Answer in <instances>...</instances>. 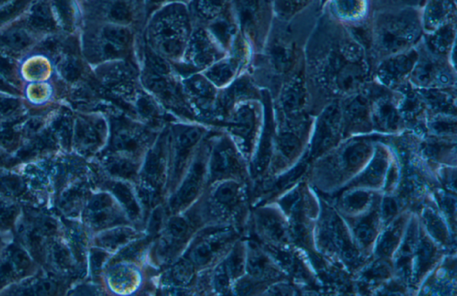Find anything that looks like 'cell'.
<instances>
[{"mask_svg":"<svg viewBox=\"0 0 457 296\" xmlns=\"http://www.w3.org/2000/svg\"><path fill=\"white\" fill-rule=\"evenodd\" d=\"M304 72L311 108L316 98H324L328 104L341 100L373 80L366 48L323 7L305 44Z\"/></svg>","mask_w":457,"mask_h":296,"instance_id":"obj_1","label":"cell"},{"mask_svg":"<svg viewBox=\"0 0 457 296\" xmlns=\"http://www.w3.org/2000/svg\"><path fill=\"white\" fill-rule=\"evenodd\" d=\"M370 28L369 59L373 76V71L379 61L409 50L422 41L424 30L421 8L373 11Z\"/></svg>","mask_w":457,"mask_h":296,"instance_id":"obj_2","label":"cell"},{"mask_svg":"<svg viewBox=\"0 0 457 296\" xmlns=\"http://www.w3.org/2000/svg\"><path fill=\"white\" fill-rule=\"evenodd\" d=\"M417 48L419 57L409 77L410 84L416 89L456 88V62L432 54L422 41Z\"/></svg>","mask_w":457,"mask_h":296,"instance_id":"obj_3","label":"cell"},{"mask_svg":"<svg viewBox=\"0 0 457 296\" xmlns=\"http://www.w3.org/2000/svg\"><path fill=\"white\" fill-rule=\"evenodd\" d=\"M277 98L278 107L282 113L284 126L290 129L307 127L311 103L305 82L304 66L283 82L277 92Z\"/></svg>","mask_w":457,"mask_h":296,"instance_id":"obj_4","label":"cell"},{"mask_svg":"<svg viewBox=\"0 0 457 296\" xmlns=\"http://www.w3.org/2000/svg\"><path fill=\"white\" fill-rule=\"evenodd\" d=\"M343 134L341 102H330L321 110L311 138V158H317L337 146Z\"/></svg>","mask_w":457,"mask_h":296,"instance_id":"obj_5","label":"cell"},{"mask_svg":"<svg viewBox=\"0 0 457 296\" xmlns=\"http://www.w3.org/2000/svg\"><path fill=\"white\" fill-rule=\"evenodd\" d=\"M417 45L409 50L379 61L373 71V80L392 91H396L409 82L419 57Z\"/></svg>","mask_w":457,"mask_h":296,"instance_id":"obj_6","label":"cell"},{"mask_svg":"<svg viewBox=\"0 0 457 296\" xmlns=\"http://www.w3.org/2000/svg\"><path fill=\"white\" fill-rule=\"evenodd\" d=\"M369 83L361 91L339 100L344 137L351 134L368 133L373 131Z\"/></svg>","mask_w":457,"mask_h":296,"instance_id":"obj_7","label":"cell"},{"mask_svg":"<svg viewBox=\"0 0 457 296\" xmlns=\"http://www.w3.org/2000/svg\"><path fill=\"white\" fill-rule=\"evenodd\" d=\"M323 9L343 26H357L369 19L372 0H324Z\"/></svg>","mask_w":457,"mask_h":296,"instance_id":"obj_8","label":"cell"},{"mask_svg":"<svg viewBox=\"0 0 457 296\" xmlns=\"http://www.w3.org/2000/svg\"><path fill=\"white\" fill-rule=\"evenodd\" d=\"M206 172L205 158L202 156L199 157L190 166L186 178L182 181L181 186L176 191L170 201V208L172 212H179L186 208L196 199L201 189Z\"/></svg>","mask_w":457,"mask_h":296,"instance_id":"obj_9","label":"cell"},{"mask_svg":"<svg viewBox=\"0 0 457 296\" xmlns=\"http://www.w3.org/2000/svg\"><path fill=\"white\" fill-rule=\"evenodd\" d=\"M456 0H425L421 8L424 34L456 21Z\"/></svg>","mask_w":457,"mask_h":296,"instance_id":"obj_10","label":"cell"},{"mask_svg":"<svg viewBox=\"0 0 457 296\" xmlns=\"http://www.w3.org/2000/svg\"><path fill=\"white\" fill-rule=\"evenodd\" d=\"M456 21H453L434 32L424 34L422 41L432 54L456 62Z\"/></svg>","mask_w":457,"mask_h":296,"instance_id":"obj_11","label":"cell"},{"mask_svg":"<svg viewBox=\"0 0 457 296\" xmlns=\"http://www.w3.org/2000/svg\"><path fill=\"white\" fill-rule=\"evenodd\" d=\"M210 178L222 180L238 174L240 171V160L235 151L228 144H222L215 148L210 160Z\"/></svg>","mask_w":457,"mask_h":296,"instance_id":"obj_12","label":"cell"},{"mask_svg":"<svg viewBox=\"0 0 457 296\" xmlns=\"http://www.w3.org/2000/svg\"><path fill=\"white\" fill-rule=\"evenodd\" d=\"M341 150L342 165L348 171H356L370 162L375 147L367 138H358L348 141Z\"/></svg>","mask_w":457,"mask_h":296,"instance_id":"obj_13","label":"cell"},{"mask_svg":"<svg viewBox=\"0 0 457 296\" xmlns=\"http://www.w3.org/2000/svg\"><path fill=\"white\" fill-rule=\"evenodd\" d=\"M201 129L196 127L182 129L177 135L174 144V169H172V181L179 180L185 165L188 161L190 150L197 142L201 138Z\"/></svg>","mask_w":457,"mask_h":296,"instance_id":"obj_14","label":"cell"},{"mask_svg":"<svg viewBox=\"0 0 457 296\" xmlns=\"http://www.w3.org/2000/svg\"><path fill=\"white\" fill-rule=\"evenodd\" d=\"M390 165V156L385 147H375L372 159L370 160L360 181L369 186L381 184Z\"/></svg>","mask_w":457,"mask_h":296,"instance_id":"obj_15","label":"cell"},{"mask_svg":"<svg viewBox=\"0 0 457 296\" xmlns=\"http://www.w3.org/2000/svg\"><path fill=\"white\" fill-rule=\"evenodd\" d=\"M228 240L227 237H213L197 243L190 251L191 263L197 266H206L211 263Z\"/></svg>","mask_w":457,"mask_h":296,"instance_id":"obj_16","label":"cell"},{"mask_svg":"<svg viewBox=\"0 0 457 296\" xmlns=\"http://www.w3.org/2000/svg\"><path fill=\"white\" fill-rule=\"evenodd\" d=\"M299 131L296 129L285 128L278 135V152L286 161H294L301 155L304 143Z\"/></svg>","mask_w":457,"mask_h":296,"instance_id":"obj_17","label":"cell"},{"mask_svg":"<svg viewBox=\"0 0 457 296\" xmlns=\"http://www.w3.org/2000/svg\"><path fill=\"white\" fill-rule=\"evenodd\" d=\"M190 224L186 218L181 216H174L168 221V228H166L165 240L163 245L166 251L175 250L180 243L185 242V240L190 236Z\"/></svg>","mask_w":457,"mask_h":296,"instance_id":"obj_18","label":"cell"},{"mask_svg":"<svg viewBox=\"0 0 457 296\" xmlns=\"http://www.w3.org/2000/svg\"><path fill=\"white\" fill-rule=\"evenodd\" d=\"M111 190L120 205L125 210V214L132 220H137L141 217L140 205L128 185L125 182L114 181L111 184Z\"/></svg>","mask_w":457,"mask_h":296,"instance_id":"obj_19","label":"cell"},{"mask_svg":"<svg viewBox=\"0 0 457 296\" xmlns=\"http://www.w3.org/2000/svg\"><path fill=\"white\" fill-rule=\"evenodd\" d=\"M28 24L33 29L39 30L54 29L55 23L51 6L45 1L37 2L30 10Z\"/></svg>","mask_w":457,"mask_h":296,"instance_id":"obj_20","label":"cell"},{"mask_svg":"<svg viewBox=\"0 0 457 296\" xmlns=\"http://www.w3.org/2000/svg\"><path fill=\"white\" fill-rule=\"evenodd\" d=\"M240 185L234 181H225L215 187L213 197L216 203L222 207L233 209L239 203L240 198Z\"/></svg>","mask_w":457,"mask_h":296,"instance_id":"obj_21","label":"cell"},{"mask_svg":"<svg viewBox=\"0 0 457 296\" xmlns=\"http://www.w3.org/2000/svg\"><path fill=\"white\" fill-rule=\"evenodd\" d=\"M256 118L255 108L251 106L244 107L236 115L235 124L236 134L243 138L246 143H250L256 128Z\"/></svg>","mask_w":457,"mask_h":296,"instance_id":"obj_22","label":"cell"},{"mask_svg":"<svg viewBox=\"0 0 457 296\" xmlns=\"http://www.w3.org/2000/svg\"><path fill=\"white\" fill-rule=\"evenodd\" d=\"M113 144L114 149L125 155H134L138 152L142 145L140 134L129 129H117Z\"/></svg>","mask_w":457,"mask_h":296,"instance_id":"obj_23","label":"cell"},{"mask_svg":"<svg viewBox=\"0 0 457 296\" xmlns=\"http://www.w3.org/2000/svg\"><path fill=\"white\" fill-rule=\"evenodd\" d=\"M165 157H163V147L159 145L151 150L147 156L146 163L143 169L144 178H146L148 183L154 185L159 183L161 180L165 166Z\"/></svg>","mask_w":457,"mask_h":296,"instance_id":"obj_24","label":"cell"},{"mask_svg":"<svg viewBox=\"0 0 457 296\" xmlns=\"http://www.w3.org/2000/svg\"><path fill=\"white\" fill-rule=\"evenodd\" d=\"M330 234L337 248L341 250L345 259L353 261L355 259V249L352 245L350 236L346 230L344 225L338 217L332 219L330 225Z\"/></svg>","mask_w":457,"mask_h":296,"instance_id":"obj_25","label":"cell"},{"mask_svg":"<svg viewBox=\"0 0 457 296\" xmlns=\"http://www.w3.org/2000/svg\"><path fill=\"white\" fill-rule=\"evenodd\" d=\"M402 230V221H397L382 234V236L379 237L378 248H377V251H378L379 255L385 257V256H390L393 254L395 249L400 243Z\"/></svg>","mask_w":457,"mask_h":296,"instance_id":"obj_26","label":"cell"},{"mask_svg":"<svg viewBox=\"0 0 457 296\" xmlns=\"http://www.w3.org/2000/svg\"><path fill=\"white\" fill-rule=\"evenodd\" d=\"M258 223L265 234L274 240L285 239L286 228L280 217L274 212L265 211L259 214Z\"/></svg>","mask_w":457,"mask_h":296,"instance_id":"obj_27","label":"cell"},{"mask_svg":"<svg viewBox=\"0 0 457 296\" xmlns=\"http://www.w3.org/2000/svg\"><path fill=\"white\" fill-rule=\"evenodd\" d=\"M314 0H273L274 13L280 19H289L310 6Z\"/></svg>","mask_w":457,"mask_h":296,"instance_id":"obj_28","label":"cell"},{"mask_svg":"<svg viewBox=\"0 0 457 296\" xmlns=\"http://www.w3.org/2000/svg\"><path fill=\"white\" fill-rule=\"evenodd\" d=\"M377 221L378 220H377L376 214H370L358 222L355 232H356L357 239L361 245L367 246L375 241L377 236V226H378Z\"/></svg>","mask_w":457,"mask_h":296,"instance_id":"obj_29","label":"cell"},{"mask_svg":"<svg viewBox=\"0 0 457 296\" xmlns=\"http://www.w3.org/2000/svg\"><path fill=\"white\" fill-rule=\"evenodd\" d=\"M138 165L126 157H114L108 163V169L114 177L131 180L138 172Z\"/></svg>","mask_w":457,"mask_h":296,"instance_id":"obj_30","label":"cell"},{"mask_svg":"<svg viewBox=\"0 0 457 296\" xmlns=\"http://www.w3.org/2000/svg\"><path fill=\"white\" fill-rule=\"evenodd\" d=\"M32 42L29 33L24 30L15 29L0 36V44L7 46L15 50H21Z\"/></svg>","mask_w":457,"mask_h":296,"instance_id":"obj_31","label":"cell"},{"mask_svg":"<svg viewBox=\"0 0 457 296\" xmlns=\"http://www.w3.org/2000/svg\"><path fill=\"white\" fill-rule=\"evenodd\" d=\"M426 227L432 237L438 241L446 243L449 240V231L445 226L444 222L440 216L432 211H426L424 215Z\"/></svg>","mask_w":457,"mask_h":296,"instance_id":"obj_32","label":"cell"},{"mask_svg":"<svg viewBox=\"0 0 457 296\" xmlns=\"http://www.w3.org/2000/svg\"><path fill=\"white\" fill-rule=\"evenodd\" d=\"M416 250L417 271L419 274H422L428 270L429 266L433 261L436 249H435L433 243L425 237L419 243Z\"/></svg>","mask_w":457,"mask_h":296,"instance_id":"obj_33","label":"cell"},{"mask_svg":"<svg viewBox=\"0 0 457 296\" xmlns=\"http://www.w3.org/2000/svg\"><path fill=\"white\" fill-rule=\"evenodd\" d=\"M370 195L364 190L352 191L343 197V206L348 212H357L362 211L368 205Z\"/></svg>","mask_w":457,"mask_h":296,"instance_id":"obj_34","label":"cell"},{"mask_svg":"<svg viewBox=\"0 0 457 296\" xmlns=\"http://www.w3.org/2000/svg\"><path fill=\"white\" fill-rule=\"evenodd\" d=\"M134 237V231L128 228H114L104 237L103 243L107 248L116 250L131 241Z\"/></svg>","mask_w":457,"mask_h":296,"instance_id":"obj_35","label":"cell"},{"mask_svg":"<svg viewBox=\"0 0 457 296\" xmlns=\"http://www.w3.org/2000/svg\"><path fill=\"white\" fill-rule=\"evenodd\" d=\"M222 265L231 280L242 275L245 267V258L242 249L240 248L234 249Z\"/></svg>","mask_w":457,"mask_h":296,"instance_id":"obj_36","label":"cell"},{"mask_svg":"<svg viewBox=\"0 0 457 296\" xmlns=\"http://www.w3.org/2000/svg\"><path fill=\"white\" fill-rule=\"evenodd\" d=\"M425 0H372L373 11L394 10L407 8H421Z\"/></svg>","mask_w":457,"mask_h":296,"instance_id":"obj_37","label":"cell"},{"mask_svg":"<svg viewBox=\"0 0 457 296\" xmlns=\"http://www.w3.org/2000/svg\"><path fill=\"white\" fill-rule=\"evenodd\" d=\"M108 17L116 23H126L132 18V11L127 3L123 0H116L108 9Z\"/></svg>","mask_w":457,"mask_h":296,"instance_id":"obj_38","label":"cell"},{"mask_svg":"<svg viewBox=\"0 0 457 296\" xmlns=\"http://www.w3.org/2000/svg\"><path fill=\"white\" fill-rule=\"evenodd\" d=\"M247 268H248L249 272L251 274V276L256 277V279H261L268 273L267 261L258 254L249 256L248 261H247Z\"/></svg>","mask_w":457,"mask_h":296,"instance_id":"obj_39","label":"cell"},{"mask_svg":"<svg viewBox=\"0 0 457 296\" xmlns=\"http://www.w3.org/2000/svg\"><path fill=\"white\" fill-rule=\"evenodd\" d=\"M30 0H15L0 8V24L6 23L26 8Z\"/></svg>","mask_w":457,"mask_h":296,"instance_id":"obj_40","label":"cell"},{"mask_svg":"<svg viewBox=\"0 0 457 296\" xmlns=\"http://www.w3.org/2000/svg\"><path fill=\"white\" fill-rule=\"evenodd\" d=\"M193 271L192 263L190 261H183L175 265L172 276L176 281L185 284L192 279Z\"/></svg>","mask_w":457,"mask_h":296,"instance_id":"obj_41","label":"cell"},{"mask_svg":"<svg viewBox=\"0 0 457 296\" xmlns=\"http://www.w3.org/2000/svg\"><path fill=\"white\" fill-rule=\"evenodd\" d=\"M55 8L62 21L69 23L73 18L72 2L71 0H55Z\"/></svg>","mask_w":457,"mask_h":296,"instance_id":"obj_42","label":"cell"},{"mask_svg":"<svg viewBox=\"0 0 457 296\" xmlns=\"http://www.w3.org/2000/svg\"><path fill=\"white\" fill-rule=\"evenodd\" d=\"M62 73L67 80L78 79L80 73H81V68H80L78 62L74 59H67L62 66Z\"/></svg>","mask_w":457,"mask_h":296,"instance_id":"obj_43","label":"cell"},{"mask_svg":"<svg viewBox=\"0 0 457 296\" xmlns=\"http://www.w3.org/2000/svg\"><path fill=\"white\" fill-rule=\"evenodd\" d=\"M231 72L233 71L228 64H222V66L215 67L210 73V77L216 82H224L230 79L231 74H233Z\"/></svg>","mask_w":457,"mask_h":296,"instance_id":"obj_44","label":"cell"},{"mask_svg":"<svg viewBox=\"0 0 457 296\" xmlns=\"http://www.w3.org/2000/svg\"><path fill=\"white\" fill-rule=\"evenodd\" d=\"M397 211L398 207L396 200L391 198V197H387V198L384 199L382 205V217L386 221L391 220L393 216L397 214Z\"/></svg>","mask_w":457,"mask_h":296,"instance_id":"obj_45","label":"cell"},{"mask_svg":"<svg viewBox=\"0 0 457 296\" xmlns=\"http://www.w3.org/2000/svg\"><path fill=\"white\" fill-rule=\"evenodd\" d=\"M163 216L162 209L156 208L154 211L152 216H151L150 227H148V230H150L151 233H156L161 229Z\"/></svg>","mask_w":457,"mask_h":296,"instance_id":"obj_46","label":"cell"},{"mask_svg":"<svg viewBox=\"0 0 457 296\" xmlns=\"http://www.w3.org/2000/svg\"><path fill=\"white\" fill-rule=\"evenodd\" d=\"M388 267L384 265V263H376L375 266L372 267L370 272H368L369 279H379L382 277H385L388 275Z\"/></svg>","mask_w":457,"mask_h":296,"instance_id":"obj_47","label":"cell"},{"mask_svg":"<svg viewBox=\"0 0 457 296\" xmlns=\"http://www.w3.org/2000/svg\"><path fill=\"white\" fill-rule=\"evenodd\" d=\"M138 108H140L142 115L147 117L153 116L154 113H155V107H154L152 103L147 100H141L138 101Z\"/></svg>","mask_w":457,"mask_h":296,"instance_id":"obj_48","label":"cell"},{"mask_svg":"<svg viewBox=\"0 0 457 296\" xmlns=\"http://www.w3.org/2000/svg\"><path fill=\"white\" fill-rule=\"evenodd\" d=\"M213 30H214L215 35L219 37V39H225L227 38L228 27L226 24L222 23V21L216 24Z\"/></svg>","mask_w":457,"mask_h":296,"instance_id":"obj_49","label":"cell"},{"mask_svg":"<svg viewBox=\"0 0 457 296\" xmlns=\"http://www.w3.org/2000/svg\"><path fill=\"white\" fill-rule=\"evenodd\" d=\"M9 0H0V8L4 7V6L8 4Z\"/></svg>","mask_w":457,"mask_h":296,"instance_id":"obj_50","label":"cell"}]
</instances>
